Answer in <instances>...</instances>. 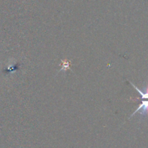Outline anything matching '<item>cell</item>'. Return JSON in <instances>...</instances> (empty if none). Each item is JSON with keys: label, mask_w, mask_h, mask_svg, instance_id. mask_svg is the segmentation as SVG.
I'll return each instance as SVG.
<instances>
[{"label": "cell", "mask_w": 148, "mask_h": 148, "mask_svg": "<svg viewBox=\"0 0 148 148\" xmlns=\"http://www.w3.org/2000/svg\"><path fill=\"white\" fill-rule=\"evenodd\" d=\"M137 112H140V114L143 116H146L148 114V101H143L142 103L140 104V106L138 107L137 110L130 116V118L134 116V114H137Z\"/></svg>", "instance_id": "cell-1"}]
</instances>
